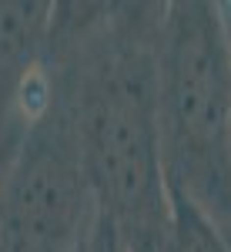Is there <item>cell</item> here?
I'll return each instance as SVG.
<instances>
[{"label": "cell", "mask_w": 231, "mask_h": 252, "mask_svg": "<svg viewBox=\"0 0 231 252\" xmlns=\"http://www.w3.org/2000/svg\"><path fill=\"white\" fill-rule=\"evenodd\" d=\"M164 3H54L44 81L71 115L101 215L124 252H168L171 195L157 131Z\"/></svg>", "instance_id": "cell-1"}, {"label": "cell", "mask_w": 231, "mask_h": 252, "mask_svg": "<svg viewBox=\"0 0 231 252\" xmlns=\"http://www.w3.org/2000/svg\"><path fill=\"white\" fill-rule=\"evenodd\" d=\"M157 131L168 192L184 195L225 229L231 222V40L218 3H164Z\"/></svg>", "instance_id": "cell-2"}, {"label": "cell", "mask_w": 231, "mask_h": 252, "mask_svg": "<svg viewBox=\"0 0 231 252\" xmlns=\"http://www.w3.org/2000/svg\"><path fill=\"white\" fill-rule=\"evenodd\" d=\"M97 215L71 115L40 71L37 108L27 115L3 182L0 252H80Z\"/></svg>", "instance_id": "cell-3"}, {"label": "cell", "mask_w": 231, "mask_h": 252, "mask_svg": "<svg viewBox=\"0 0 231 252\" xmlns=\"http://www.w3.org/2000/svg\"><path fill=\"white\" fill-rule=\"evenodd\" d=\"M54 3L47 0H0V138L27 108L47 54Z\"/></svg>", "instance_id": "cell-4"}, {"label": "cell", "mask_w": 231, "mask_h": 252, "mask_svg": "<svg viewBox=\"0 0 231 252\" xmlns=\"http://www.w3.org/2000/svg\"><path fill=\"white\" fill-rule=\"evenodd\" d=\"M171 195V235L168 252H228L225 232L184 195Z\"/></svg>", "instance_id": "cell-5"}, {"label": "cell", "mask_w": 231, "mask_h": 252, "mask_svg": "<svg viewBox=\"0 0 231 252\" xmlns=\"http://www.w3.org/2000/svg\"><path fill=\"white\" fill-rule=\"evenodd\" d=\"M24 125H27V118H20L17 125L0 138V205H3V182H7V168H10V158H14V148H17V141H20Z\"/></svg>", "instance_id": "cell-6"}, {"label": "cell", "mask_w": 231, "mask_h": 252, "mask_svg": "<svg viewBox=\"0 0 231 252\" xmlns=\"http://www.w3.org/2000/svg\"><path fill=\"white\" fill-rule=\"evenodd\" d=\"M221 7V20H225V31H228V40H231V3H218Z\"/></svg>", "instance_id": "cell-7"}, {"label": "cell", "mask_w": 231, "mask_h": 252, "mask_svg": "<svg viewBox=\"0 0 231 252\" xmlns=\"http://www.w3.org/2000/svg\"><path fill=\"white\" fill-rule=\"evenodd\" d=\"M221 232H225V242H228V252H231V222L225 225V229H221Z\"/></svg>", "instance_id": "cell-8"}]
</instances>
